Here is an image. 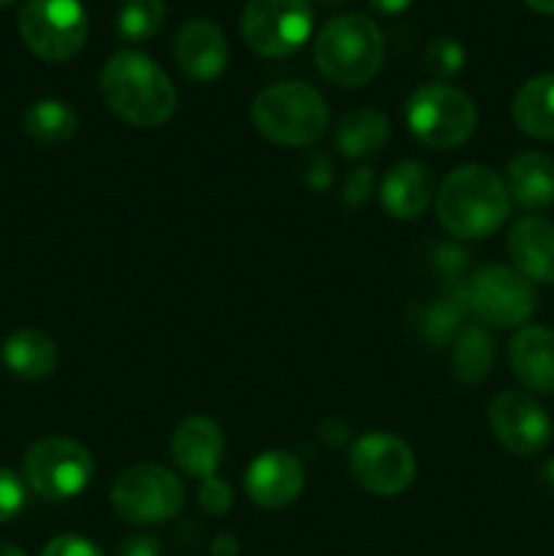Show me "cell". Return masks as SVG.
I'll list each match as a JSON object with an SVG mask.
<instances>
[{"instance_id":"obj_40","label":"cell","mask_w":554,"mask_h":556,"mask_svg":"<svg viewBox=\"0 0 554 556\" xmlns=\"http://www.w3.org/2000/svg\"><path fill=\"white\" fill-rule=\"evenodd\" d=\"M324 3H337V0H324Z\"/></svg>"},{"instance_id":"obj_24","label":"cell","mask_w":554,"mask_h":556,"mask_svg":"<svg viewBox=\"0 0 554 556\" xmlns=\"http://www.w3.org/2000/svg\"><path fill=\"white\" fill-rule=\"evenodd\" d=\"M22 125H25V134L36 139L38 144L58 147L74 139L76 128H79V117H76V112L65 101L43 98V101L27 106Z\"/></svg>"},{"instance_id":"obj_15","label":"cell","mask_w":554,"mask_h":556,"mask_svg":"<svg viewBox=\"0 0 554 556\" xmlns=\"http://www.w3.org/2000/svg\"><path fill=\"white\" fill-rule=\"evenodd\" d=\"M226 451L221 424L210 416H188L172 434V459L185 476L204 478L215 476Z\"/></svg>"},{"instance_id":"obj_25","label":"cell","mask_w":554,"mask_h":556,"mask_svg":"<svg viewBox=\"0 0 554 556\" xmlns=\"http://www.w3.org/2000/svg\"><path fill=\"white\" fill-rule=\"evenodd\" d=\"M467 293L465 286L456 288V291L443 293L438 296L435 302H429V307L424 309V318H421V329L435 345H445L449 337L456 334V329L462 326L467 313Z\"/></svg>"},{"instance_id":"obj_23","label":"cell","mask_w":554,"mask_h":556,"mask_svg":"<svg viewBox=\"0 0 554 556\" xmlns=\"http://www.w3.org/2000/svg\"><path fill=\"white\" fill-rule=\"evenodd\" d=\"M494 362V342L483 326L473 324L456 334L454 348H451V369L456 380L465 386L481 383L489 375V367Z\"/></svg>"},{"instance_id":"obj_36","label":"cell","mask_w":554,"mask_h":556,"mask_svg":"<svg viewBox=\"0 0 554 556\" xmlns=\"http://www.w3.org/2000/svg\"><path fill=\"white\" fill-rule=\"evenodd\" d=\"M541 483L549 494L554 497V459H549L546 465L541 467Z\"/></svg>"},{"instance_id":"obj_18","label":"cell","mask_w":554,"mask_h":556,"mask_svg":"<svg viewBox=\"0 0 554 556\" xmlns=\"http://www.w3.org/2000/svg\"><path fill=\"white\" fill-rule=\"evenodd\" d=\"M435 195L432 172L418 161H400L380 182V206L394 220H416Z\"/></svg>"},{"instance_id":"obj_17","label":"cell","mask_w":554,"mask_h":556,"mask_svg":"<svg viewBox=\"0 0 554 556\" xmlns=\"http://www.w3.org/2000/svg\"><path fill=\"white\" fill-rule=\"evenodd\" d=\"M516 380L536 394H554V331L546 326H521L508 345Z\"/></svg>"},{"instance_id":"obj_31","label":"cell","mask_w":554,"mask_h":556,"mask_svg":"<svg viewBox=\"0 0 554 556\" xmlns=\"http://www.w3.org/2000/svg\"><path fill=\"white\" fill-rule=\"evenodd\" d=\"M41 556H103L101 548L96 543H90L87 538L79 535H60L43 546Z\"/></svg>"},{"instance_id":"obj_32","label":"cell","mask_w":554,"mask_h":556,"mask_svg":"<svg viewBox=\"0 0 554 556\" xmlns=\"http://www.w3.org/2000/svg\"><path fill=\"white\" fill-rule=\"evenodd\" d=\"M117 556H161V543L155 535H130L125 538L123 546L117 548Z\"/></svg>"},{"instance_id":"obj_6","label":"cell","mask_w":554,"mask_h":556,"mask_svg":"<svg viewBox=\"0 0 554 556\" xmlns=\"http://www.w3.org/2000/svg\"><path fill=\"white\" fill-rule=\"evenodd\" d=\"M112 510L128 525L147 527L174 519L185 505V486L161 465H134L114 481Z\"/></svg>"},{"instance_id":"obj_38","label":"cell","mask_w":554,"mask_h":556,"mask_svg":"<svg viewBox=\"0 0 554 556\" xmlns=\"http://www.w3.org/2000/svg\"><path fill=\"white\" fill-rule=\"evenodd\" d=\"M0 556H27L22 548L11 546V543H0Z\"/></svg>"},{"instance_id":"obj_26","label":"cell","mask_w":554,"mask_h":556,"mask_svg":"<svg viewBox=\"0 0 554 556\" xmlns=\"http://www.w3.org/2000/svg\"><path fill=\"white\" fill-rule=\"evenodd\" d=\"M166 22L163 0H125L117 11V36L125 41H147Z\"/></svg>"},{"instance_id":"obj_12","label":"cell","mask_w":554,"mask_h":556,"mask_svg":"<svg viewBox=\"0 0 554 556\" xmlns=\"http://www.w3.org/2000/svg\"><path fill=\"white\" fill-rule=\"evenodd\" d=\"M489 429L516 456H536L552 440L546 410L525 391H503L489 405Z\"/></svg>"},{"instance_id":"obj_13","label":"cell","mask_w":554,"mask_h":556,"mask_svg":"<svg viewBox=\"0 0 554 556\" xmlns=\"http://www.w3.org/2000/svg\"><path fill=\"white\" fill-rule=\"evenodd\" d=\"M304 489V465L291 451H264L244 472V492L259 508L277 510L291 505Z\"/></svg>"},{"instance_id":"obj_2","label":"cell","mask_w":554,"mask_h":556,"mask_svg":"<svg viewBox=\"0 0 554 556\" xmlns=\"http://www.w3.org/2000/svg\"><path fill=\"white\" fill-rule=\"evenodd\" d=\"M438 220L456 239H487L511 212V195L503 179L481 163L454 168L443 179L435 201Z\"/></svg>"},{"instance_id":"obj_1","label":"cell","mask_w":554,"mask_h":556,"mask_svg":"<svg viewBox=\"0 0 554 556\" xmlns=\"http://www.w3.org/2000/svg\"><path fill=\"white\" fill-rule=\"evenodd\" d=\"M101 98L109 112L134 128H158L172 119L177 90L166 71L147 54L119 49L101 71Z\"/></svg>"},{"instance_id":"obj_34","label":"cell","mask_w":554,"mask_h":556,"mask_svg":"<svg viewBox=\"0 0 554 556\" xmlns=\"http://www.w3.org/2000/svg\"><path fill=\"white\" fill-rule=\"evenodd\" d=\"M239 543L234 535H217L212 541V556H237Z\"/></svg>"},{"instance_id":"obj_37","label":"cell","mask_w":554,"mask_h":556,"mask_svg":"<svg viewBox=\"0 0 554 556\" xmlns=\"http://www.w3.org/2000/svg\"><path fill=\"white\" fill-rule=\"evenodd\" d=\"M525 3L538 14H554V0H525Z\"/></svg>"},{"instance_id":"obj_21","label":"cell","mask_w":554,"mask_h":556,"mask_svg":"<svg viewBox=\"0 0 554 556\" xmlns=\"http://www.w3.org/2000/svg\"><path fill=\"white\" fill-rule=\"evenodd\" d=\"M511 114L525 136L554 141V74H541L525 81L514 96Z\"/></svg>"},{"instance_id":"obj_4","label":"cell","mask_w":554,"mask_h":556,"mask_svg":"<svg viewBox=\"0 0 554 556\" xmlns=\"http://www.w3.org/2000/svg\"><path fill=\"white\" fill-rule=\"evenodd\" d=\"M383 33L369 16L340 14L320 27L315 38V65L340 87H362L383 63Z\"/></svg>"},{"instance_id":"obj_16","label":"cell","mask_w":554,"mask_h":556,"mask_svg":"<svg viewBox=\"0 0 554 556\" xmlns=\"http://www.w3.org/2000/svg\"><path fill=\"white\" fill-rule=\"evenodd\" d=\"M508 255L521 277L554 286V226L546 217H519L508 231Z\"/></svg>"},{"instance_id":"obj_14","label":"cell","mask_w":554,"mask_h":556,"mask_svg":"<svg viewBox=\"0 0 554 556\" xmlns=\"http://www.w3.org/2000/svg\"><path fill=\"white\" fill-rule=\"evenodd\" d=\"M174 58L188 79H217L228 65L226 33L212 20L185 22L174 38Z\"/></svg>"},{"instance_id":"obj_27","label":"cell","mask_w":554,"mask_h":556,"mask_svg":"<svg viewBox=\"0 0 554 556\" xmlns=\"http://www.w3.org/2000/svg\"><path fill=\"white\" fill-rule=\"evenodd\" d=\"M424 60H427V68L438 79H449V76L459 74L462 65H465V49H462V43L456 38L440 36L429 43Z\"/></svg>"},{"instance_id":"obj_19","label":"cell","mask_w":554,"mask_h":556,"mask_svg":"<svg viewBox=\"0 0 554 556\" xmlns=\"http://www.w3.org/2000/svg\"><path fill=\"white\" fill-rule=\"evenodd\" d=\"M508 195L521 210H546L554 204V161L543 152H519L505 174Z\"/></svg>"},{"instance_id":"obj_35","label":"cell","mask_w":554,"mask_h":556,"mask_svg":"<svg viewBox=\"0 0 554 556\" xmlns=\"http://www.w3.org/2000/svg\"><path fill=\"white\" fill-rule=\"evenodd\" d=\"M411 3L413 0H369V5H373L375 11H380V14H400V11H405Z\"/></svg>"},{"instance_id":"obj_7","label":"cell","mask_w":554,"mask_h":556,"mask_svg":"<svg viewBox=\"0 0 554 556\" xmlns=\"http://www.w3.org/2000/svg\"><path fill=\"white\" fill-rule=\"evenodd\" d=\"M25 483L43 500H71L90 486L96 462L90 451L71 438H41L22 462Z\"/></svg>"},{"instance_id":"obj_28","label":"cell","mask_w":554,"mask_h":556,"mask_svg":"<svg viewBox=\"0 0 554 556\" xmlns=\"http://www.w3.org/2000/svg\"><path fill=\"white\" fill-rule=\"evenodd\" d=\"M27 500L25 481L9 467H0V525L22 514Z\"/></svg>"},{"instance_id":"obj_29","label":"cell","mask_w":554,"mask_h":556,"mask_svg":"<svg viewBox=\"0 0 554 556\" xmlns=\"http://www.w3.org/2000/svg\"><path fill=\"white\" fill-rule=\"evenodd\" d=\"M199 505L212 516L228 514L234 505V492L231 486H228V481H223V478L217 476L204 478L199 486Z\"/></svg>"},{"instance_id":"obj_20","label":"cell","mask_w":554,"mask_h":556,"mask_svg":"<svg viewBox=\"0 0 554 556\" xmlns=\"http://www.w3.org/2000/svg\"><path fill=\"white\" fill-rule=\"evenodd\" d=\"M5 369L22 380H41L58 369L60 351L49 334L38 329H20L0 345Z\"/></svg>"},{"instance_id":"obj_8","label":"cell","mask_w":554,"mask_h":556,"mask_svg":"<svg viewBox=\"0 0 554 556\" xmlns=\"http://www.w3.org/2000/svg\"><path fill=\"white\" fill-rule=\"evenodd\" d=\"M87 11L79 0H27L20 11V36L36 58L65 63L87 41Z\"/></svg>"},{"instance_id":"obj_5","label":"cell","mask_w":554,"mask_h":556,"mask_svg":"<svg viewBox=\"0 0 554 556\" xmlns=\"http://www.w3.org/2000/svg\"><path fill=\"white\" fill-rule=\"evenodd\" d=\"M407 128L429 150H451L476 134V103L456 87L432 81L411 92L405 103Z\"/></svg>"},{"instance_id":"obj_11","label":"cell","mask_w":554,"mask_h":556,"mask_svg":"<svg viewBox=\"0 0 554 556\" xmlns=\"http://www.w3.org/2000/svg\"><path fill=\"white\" fill-rule=\"evenodd\" d=\"M348 470L353 481L378 497H396L416 478V456L411 445L391 432L362 434L351 445Z\"/></svg>"},{"instance_id":"obj_3","label":"cell","mask_w":554,"mask_h":556,"mask_svg":"<svg viewBox=\"0 0 554 556\" xmlns=\"http://www.w3.org/2000/svg\"><path fill=\"white\" fill-rule=\"evenodd\" d=\"M253 128L282 147H313L329 128V106L315 87L304 81L269 85L250 106Z\"/></svg>"},{"instance_id":"obj_9","label":"cell","mask_w":554,"mask_h":556,"mask_svg":"<svg viewBox=\"0 0 554 556\" xmlns=\"http://www.w3.org/2000/svg\"><path fill=\"white\" fill-rule=\"evenodd\" d=\"M467 307L481 324L494 329H516L536 313V288L511 266H481L465 282Z\"/></svg>"},{"instance_id":"obj_30","label":"cell","mask_w":554,"mask_h":556,"mask_svg":"<svg viewBox=\"0 0 554 556\" xmlns=\"http://www.w3.org/2000/svg\"><path fill=\"white\" fill-rule=\"evenodd\" d=\"M375 190V177L373 168H353L345 177V190H342V199L348 206H362L367 204L369 195Z\"/></svg>"},{"instance_id":"obj_10","label":"cell","mask_w":554,"mask_h":556,"mask_svg":"<svg viewBox=\"0 0 554 556\" xmlns=\"http://www.w3.org/2000/svg\"><path fill=\"white\" fill-rule=\"evenodd\" d=\"M313 33L310 0H248L242 11V38L255 54L288 58Z\"/></svg>"},{"instance_id":"obj_33","label":"cell","mask_w":554,"mask_h":556,"mask_svg":"<svg viewBox=\"0 0 554 556\" xmlns=\"http://www.w3.org/2000/svg\"><path fill=\"white\" fill-rule=\"evenodd\" d=\"M318 434L329 448H340V445L348 440V427L340 421V418H329V421L320 424Z\"/></svg>"},{"instance_id":"obj_39","label":"cell","mask_w":554,"mask_h":556,"mask_svg":"<svg viewBox=\"0 0 554 556\" xmlns=\"http://www.w3.org/2000/svg\"><path fill=\"white\" fill-rule=\"evenodd\" d=\"M14 3V0H0V9H3V5H11Z\"/></svg>"},{"instance_id":"obj_22","label":"cell","mask_w":554,"mask_h":556,"mask_svg":"<svg viewBox=\"0 0 554 556\" xmlns=\"http://www.w3.org/2000/svg\"><path fill=\"white\" fill-rule=\"evenodd\" d=\"M391 136V123L380 109L362 106L348 112L345 117L337 123L335 130V147L345 157H369L386 147Z\"/></svg>"}]
</instances>
